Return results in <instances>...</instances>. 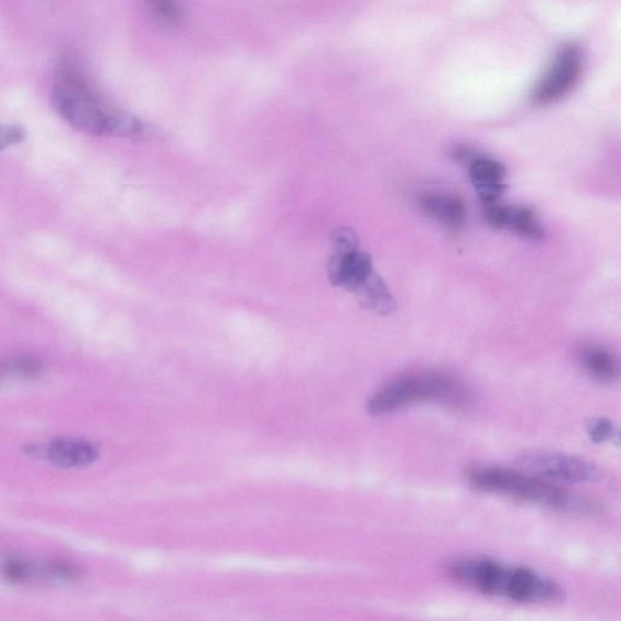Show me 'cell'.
<instances>
[{
    "label": "cell",
    "mask_w": 621,
    "mask_h": 621,
    "mask_svg": "<svg viewBox=\"0 0 621 621\" xmlns=\"http://www.w3.org/2000/svg\"><path fill=\"white\" fill-rule=\"evenodd\" d=\"M449 575L491 596L520 603H557L565 601L560 585L525 567H513L489 558H464L449 567Z\"/></svg>",
    "instance_id": "7a4b0ae2"
},
{
    "label": "cell",
    "mask_w": 621,
    "mask_h": 621,
    "mask_svg": "<svg viewBox=\"0 0 621 621\" xmlns=\"http://www.w3.org/2000/svg\"><path fill=\"white\" fill-rule=\"evenodd\" d=\"M25 139V131L18 126L0 124V151L18 145Z\"/></svg>",
    "instance_id": "2e32d148"
},
{
    "label": "cell",
    "mask_w": 621,
    "mask_h": 621,
    "mask_svg": "<svg viewBox=\"0 0 621 621\" xmlns=\"http://www.w3.org/2000/svg\"><path fill=\"white\" fill-rule=\"evenodd\" d=\"M51 575L63 579H74L78 576V570L75 566L67 564H54L51 567Z\"/></svg>",
    "instance_id": "ac0fdd59"
},
{
    "label": "cell",
    "mask_w": 621,
    "mask_h": 621,
    "mask_svg": "<svg viewBox=\"0 0 621 621\" xmlns=\"http://www.w3.org/2000/svg\"><path fill=\"white\" fill-rule=\"evenodd\" d=\"M152 15L162 25L174 28L182 21V10L176 0H149Z\"/></svg>",
    "instance_id": "4fadbf2b"
},
{
    "label": "cell",
    "mask_w": 621,
    "mask_h": 621,
    "mask_svg": "<svg viewBox=\"0 0 621 621\" xmlns=\"http://www.w3.org/2000/svg\"><path fill=\"white\" fill-rule=\"evenodd\" d=\"M469 176L484 206L498 201L503 195L506 170L499 161L473 152L469 160Z\"/></svg>",
    "instance_id": "9c48e42d"
},
{
    "label": "cell",
    "mask_w": 621,
    "mask_h": 621,
    "mask_svg": "<svg viewBox=\"0 0 621 621\" xmlns=\"http://www.w3.org/2000/svg\"><path fill=\"white\" fill-rule=\"evenodd\" d=\"M582 68L581 47L576 43L560 46L552 65L535 87L533 101L537 105H551L564 99L578 85Z\"/></svg>",
    "instance_id": "52a82bcc"
},
{
    "label": "cell",
    "mask_w": 621,
    "mask_h": 621,
    "mask_svg": "<svg viewBox=\"0 0 621 621\" xmlns=\"http://www.w3.org/2000/svg\"><path fill=\"white\" fill-rule=\"evenodd\" d=\"M471 486L480 491L515 498L525 503L565 512H593L597 505L588 498L567 491L542 477L497 466H476L468 472Z\"/></svg>",
    "instance_id": "277c9868"
},
{
    "label": "cell",
    "mask_w": 621,
    "mask_h": 621,
    "mask_svg": "<svg viewBox=\"0 0 621 621\" xmlns=\"http://www.w3.org/2000/svg\"><path fill=\"white\" fill-rule=\"evenodd\" d=\"M46 457L59 468H85L99 458V451L83 439H56L46 447Z\"/></svg>",
    "instance_id": "30bf717a"
},
{
    "label": "cell",
    "mask_w": 621,
    "mask_h": 621,
    "mask_svg": "<svg viewBox=\"0 0 621 621\" xmlns=\"http://www.w3.org/2000/svg\"><path fill=\"white\" fill-rule=\"evenodd\" d=\"M333 248L328 274L334 285L352 293L360 304L381 315L395 308L389 286L373 266L372 258L358 249L357 237L351 229H338L331 237Z\"/></svg>",
    "instance_id": "3957f363"
},
{
    "label": "cell",
    "mask_w": 621,
    "mask_h": 621,
    "mask_svg": "<svg viewBox=\"0 0 621 621\" xmlns=\"http://www.w3.org/2000/svg\"><path fill=\"white\" fill-rule=\"evenodd\" d=\"M421 207L429 218L449 227V229H460L466 219L464 201L450 194H425L421 198Z\"/></svg>",
    "instance_id": "8fae6325"
},
{
    "label": "cell",
    "mask_w": 621,
    "mask_h": 621,
    "mask_svg": "<svg viewBox=\"0 0 621 621\" xmlns=\"http://www.w3.org/2000/svg\"><path fill=\"white\" fill-rule=\"evenodd\" d=\"M471 393L462 382L445 373L428 372L401 377L381 388L367 404L370 415L391 414L420 402H439L464 407Z\"/></svg>",
    "instance_id": "5b68a950"
},
{
    "label": "cell",
    "mask_w": 621,
    "mask_h": 621,
    "mask_svg": "<svg viewBox=\"0 0 621 621\" xmlns=\"http://www.w3.org/2000/svg\"><path fill=\"white\" fill-rule=\"evenodd\" d=\"M53 103L65 121L95 137L135 138L143 133L137 118L107 106L91 87L74 58L66 57L57 68Z\"/></svg>",
    "instance_id": "6da1fadb"
},
{
    "label": "cell",
    "mask_w": 621,
    "mask_h": 621,
    "mask_svg": "<svg viewBox=\"0 0 621 621\" xmlns=\"http://www.w3.org/2000/svg\"><path fill=\"white\" fill-rule=\"evenodd\" d=\"M588 433L595 444H606L618 437V428L607 417H596L588 425Z\"/></svg>",
    "instance_id": "5bb4252c"
},
{
    "label": "cell",
    "mask_w": 621,
    "mask_h": 621,
    "mask_svg": "<svg viewBox=\"0 0 621 621\" xmlns=\"http://www.w3.org/2000/svg\"><path fill=\"white\" fill-rule=\"evenodd\" d=\"M519 464L529 473L551 482L593 483L602 476L593 462L556 451H525L519 457Z\"/></svg>",
    "instance_id": "8992f818"
},
{
    "label": "cell",
    "mask_w": 621,
    "mask_h": 621,
    "mask_svg": "<svg viewBox=\"0 0 621 621\" xmlns=\"http://www.w3.org/2000/svg\"><path fill=\"white\" fill-rule=\"evenodd\" d=\"M484 218L494 229L516 232L530 240H542L544 237V227L540 218L527 207L491 203L484 206Z\"/></svg>",
    "instance_id": "ba28073f"
},
{
    "label": "cell",
    "mask_w": 621,
    "mask_h": 621,
    "mask_svg": "<svg viewBox=\"0 0 621 621\" xmlns=\"http://www.w3.org/2000/svg\"><path fill=\"white\" fill-rule=\"evenodd\" d=\"M11 368H13L14 372L25 377H35L41 372L40 362L30 357L19 358V360L11 363Z\"/></svg>",
    "instance_id": "e0dca14e"
},
{
    "label": "cell",
    "mask_w": 621,
    "mask_h": 621,
    "mask_svg": "<svg viewBox=\"0 0 621 621\" xmlns=\"http://www.w3.org/2000/svg\"><path fill=\"white\" fill-rule=\"evenodd\" d=\"M580 361L593 380L611 384L619 379L620 367L617 357L601 346H587L580 353Z\"/></svg>",
    "instance_id": "7c38bea8"
},
{
    "label": "cell",
    "mask_w": 621,
    "mask_h": 621,
    "mask_svg": "<svg viewBox=\"0 0 621 621\" xmlns=\"http://www.w3.org/2000/svg\"><path fill=\"white\" fill-rule=\"evenodd\" d=\"M2 575L11 582L28 581L33 576V567L22 559H9L2 567Z\"/></svg>",
    "instance_id": "9a60e30c"
}]
</instances>
